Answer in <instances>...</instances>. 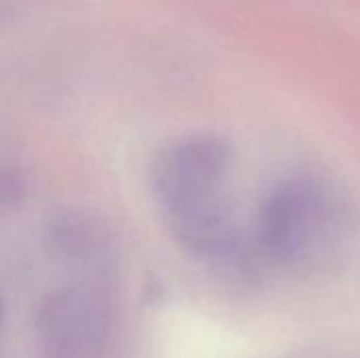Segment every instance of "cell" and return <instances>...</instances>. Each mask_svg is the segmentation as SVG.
Listing matches in <instances>:
<instances>
[{"instance_id": "obj_2", "label": "cell", "mask_w": 360, "mask_h": 358, "mask_svg": "<svg viewBox=\"0 0 360 358\" xmlns=\"http://www.w3.org/2000/svg\"><path fill=\"white\" fill-rule=\"evenodd\" d=\"M251 238L257 262L289 272L327 270L354 238V211L329 179L291 175L262 200Z\"/></svg>"}, {"instance_id": "obj_3", "label": "cell", "mask_w": 360, "mask_h": 358, "mask_svg": "<svg viewBox=\"0 0 360 358\" xmlns=\"http://www.w3.org/2000/svg\"><path fill=\"white\" fill-rule=\"evenodd\" d=\"M114 319V293L101 272L68 281L51 291L38 310L42 358H101Z\"/></svg>"}, {"instance_id": "obj_1", "label": "cell", "mask_w": 360, "mask_h": 358, "mask_svg": "<svg viewBox=\"0 0 360 358\" xmlns=\"http://www.w3.org/2000/svg\"><path fill=\"white\" fill-rule=\"evenodd\" d=\"M234 154L217 135H188L167 146L152 169V188L173 236L196 257L232 272L257 264L251 232L238 219Z\"/></svg>"}]
</instances>
